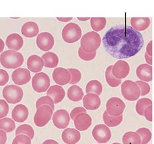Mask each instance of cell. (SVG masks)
Wrapping results in <instances>:
<instances>
[{
    "mask_svg": "<svg viewBox=\"0 0 154 144\" xmlns=\"http://www.w3.org/2000/svg\"><path fill=\"white\" fill-rule=\"evenodd\" d=\"M23 55L18 51L7 50L0 55V63L5 68L16 69L23 63Z\"/></svg>",
    "mask_w": 154,
    "mask_h": 144,
    "instance_id": "obj_2",
    "label": "cell"
},
{
    "mask_svg": "<svg viewBox=\"0 0 154 144\" xmlns=\"http://www.w3.org/2000/svg\"><path fill=\"white\" fill-rule=\"evenodd\" d=\"M67 96L70 101L78 102L83 98L84 93L82 88L77 85H73L68 90Z\"/></svg>",
    "mask_w": 154,
    "mask_h": 144,
    "instance_id": "obj_27",
    "label": "cell"
},
{
    "mask_svg": "<svg viewBox=\"0 0 154 144\" xmlns=\"http://www.w3.org/2000/svg\"><path fill=\"white\" fill-rule=\"evenodd\" d=\"M36 42L40 50L48 51L51 50L54 46V37L51 33L44 32L37 36Z\"/></svg>",
    "mask_w": 154,
    "mask_h": 144,
    "instance_id": "obj_12",
    "label": "cell"
},
{
    "mask_svg": "<svg viewBox=\"0 0 154 144\" xmlns=\"http://www.w3.org/2000/svg\"><path fill=\"white\" fill-rule=\"evenodd\" d=\"M22 34L27 38H33L38 35L39 28L37 23L34 22H27L22 27Z\"/></svg>",
    "mask_w": 154,
    "mask_h": 144,
    "instance_id": "obj_24",
    "label": "cell"
},
{
    "mask_svg": "<svg viewBox=\"0 0 154 144\" xmlns=\"http://www.w3.org/2000/svg\"><path fill=\"white\" fill-rule=\"evenodd\" d=\"M57 20H58L60 22H69L71 20H72V18L70 17V18H57Z\"/></svg>",
    "mask_w": 154,
    "mask_h": 144,
    "instance_id": "obj_50",
    "label": "cell"
},
{
    "mask_svg": "<svg viewBox=\"0 0 154 144\" xmlns=\"http://www.w3.org/2000/svg\"><path fill=\"white\" fill-rule=\"evenodd\" d=\"M121 92L123 97L129 101H136L140 97L139 86L135 82L130 80H127L122 84Z\"/></svg>",
    "mask_w": 154,
    "mask_h": 144,
    "instance_id": "obj_5",
    "label": "cell"
},
{
    "mask_svg": "<svg viewBox=\"0 0 154 144\" xmlns=\"http://www.w3.org/2000/svg\"><path fill=\"white\" fill-rule=\"evenodd\" d=\"M16 136L19 134H24L27 136L31 140L33 139L35 136V131L31 125L27 124H23V125H20L17 130H16Z\"/></svg>",
    "mask_w": 154,
    "mask_h": 144,
    "instance_id": "obj_33",
    "label": "cell"
},
{
    "mask_svg": "<svg viewBox=\"0 0 154 144\" xmlns=\"http://www.w3.org/2000/svg\"><path fill=\"white\" fill-rule=\"evenodd\" d=\"M28 69L33 73L41 71L44 67V62L42 57L38 55H33L28 58L27 61Z\"/></svg>",
    "mask_w": 154,
    "mask_h": 144,
    "instance_id": "obj_23",
    "label": "cell"
},
{
    "mask_svg": "<svg viewBox=\"0 0 154 144\" xmlns=\"http://www.w3.org/2000/svg\"><path fill=\"white\" fill-rule=\"evenodd\" d=\"M63 141L66 144H76L81 139L79 131L72 128H68L64 130L62 133Z\"/></svg>",
    "mask_w": 154,
    "mask_h": 144,
    "instance_id": "obj_18",
    "label": "cell"
},
{
    "mask_svg": "<svg viewBox=\"0 0 154 144\" xmlns=\"http://www.w3.org/2000/svg\"><path fill=\"white\" fill-rule=\"evenodd\" d=\"M102 39L100 35L94 31L85 34L81 40V47L88 53L96 51L101 45Z\"/></svg>",
    "mask_w": 154,
    "mask_h": 144,
    "instance_id": "obj_3",
    "label": "cell"
},
{
    "mask_svg": "<svg viewBox=\"0 0 154 144\" xmlns=\"http://www.w3.org/2000/svg\"><path fill=\"white\" fill-rule=\"evenodd\" d=\"M7 140V134L5 131L0 130V144H5Z\"/></svg>",
    "mask_w": 154,
    "mask_h": 144,
    "instance_id": "obj_46",
    "label": "cell"
},
{
    "mask_svg": "<svg viewBox=\"0 0 154 144\" xmlns=\"http://www.w3.org/2000/svg\"><path fill=\"white\" fill-rule=\"evenodd\" d=\"M103 120L104 123L109 127H114L119 126L123 120V115H120L119 116H110L107 112L104 111L103 114Z\"/></svg>",
    "mask_w": 154,
    "mask_h": 144,
    "instance_id": "obj_28",
    "label": "cell"
},
{
    "mask_svg": "<svg viewBox=\"0 0 154 144\" xmlns=\"http://www.w3.org/2000/svg\"><path fill=\"white\" fill-rule=\"evenodd\" d=\"M122 142L123 144H140L141 139L136 132L129 131L123 135Z\"/></svg>",
    "mask_w": 154,
    "mask_h": 144,
    "instance_id": "obj_30",
    "label": "cell"
},
{
    "mask_svg": "<svg viewBox=\"0 0 154 144\" xmlns=\"http://www.w3.org/2000/svg\"><path fill=\"white\" fill-rule=\"evenodd\" d=\"M92 134L94 139L99 143H107L111 138L110 129L103 124L96 125L92 130Z\"/></svg>",
    "mask_w": 154,
    "mask_h": 144,
    "instance_id": "obj_10",
    "label": "cell"
},
{
    "mask_svg": "<svg viewBox=\"0 0 154 144\" xmlns=\"http://www.w3.org/2000/svg\"><path fill=\"white\" fill-rule=\"evenodd\" d=\"M53 112L51 108L48 105H43L38 108L34 116L35 125L39 127L46 125L51 119Z\"/></svg>",
    "mask_w": 154,
    "mask_h": 144,
    "instance_id": "obj_7",
    "label": "cell"
},
{
    "mask_svg": "<svg viewBox=\"0 0 154 144\" xmlns=\"http://www.w3.org/2000/svg\"><path fill=\"white\" fill-rule=\"evenodd\" d=\"M125 108V103L119 98H111L106 103V111L112 116H119L122 115Z\"/></svg>",
    "mask_w": 154,
    "mask_h": 144,
    "instance_id": "obj_9",
    "label": "cell"
},
{
    "mask_svg": "<svg viewBox=\"0 0 154 144\" xmlns=\"http://www.w3.org/2000/svg\"><path fill=\"white\" fill-rule=\"evenodd\" d=\"M144 58H145L146 61V62L148 64V65L152 66V57L149 56L146 53H145Z\"/></svg>",
    "mask_w": 154,
    "mask_h": 144,
    "instance_id": "obj_48",
    "label": "cell"
},
{
    "mask_svg": "<svg viewBox=\"0 0 154 144\" xmlns=\"http://www.w3.org/2000/svg\"><path fill=\"white\" fill-rule=\"evenodd\" d=\"M75 129L79 131L87 130L92 125V118L87 113H82L77 116L74 119Z\"/></svg>",
    "mask_w": 154,
    "mask_h": 144,
    "instance_id": "obj_16",
    "label": "cell"
},
{
    "mask_svg": "<svg viewBox=\"0 0 154 144\" xmlns=\"http://www.w3.org/2000/svg\"><path fill=\"white\" fill-rule=\"evenodd\" d=\"M9 76L7 72L2 69H0V86H4L9 81Z\"/></svg>",
    "mask_w": 154,
    "mask_h": 144,
    "instance_id": "obj_43",
    "label": "cell"
},
{
    "mask_svg": "<svg viewBox=\"0 0 154 144\" xmlns=\"http://www.w3.org/2000/svg\"><path fill=\"white\" fill-rule=\"evenodd\" d=\"M68 71L70 72L71 75L70 84H71V85H75V84H77L81 81L82 73H81V71L75 68H69L68 69Z\"/></svg>",
    "mask_w": 154,
    "mask_h": 144,
    "instance_id": "obj_38",
    "label": "cell"
},
{
    "mask_svg": "<svg viewBox=\"0 0 154 144\" xmlns=\"http://www.w3.org/2000/svg\"><path fill=\"white\" fill-rule=\"evenodd\" d=\"M103 91L102 83L97 80H92L89 81L86 86V92L93 93L98 95H100Z\"/></svg>",
    "mask_w": 154,
    "mask_h": 144,
    "instance_id": "obj_29",
    "label": "cell"
},
{
    "mask_svg": "<svg viewBox=\"0 0 154 144\" xmlns=\"http://www.w3.org/2000/svg\"><path fill=\"white\" fill-rule=\"evenodd\" d=\"M9 111L8 103L3 99H0V119L7 116Z\"/></svg>",
    "mask_w": 154,
    "mask_h": 144,
    "instance_id": "obj_42",
    "label": "cell"
},
{
    "mask_svg": "<svg viewBox=\"0 0 154 144\" xmlns=\"http://www.w3.org/2000/svg\"><path fill=\"white\" fill-rule=\"evenodd\" d=\"M12 80L17 85H26L31 80L30 71L26 68H20L13 72Z\"/></svg>",
    "mask_w": 154,
    "mask_h": 144,
    "instance_id": "obj_14",
    "label": "cell"
},
{
    "mask_svg": "<svg viewBox=\"0 0 154 144\" xmlns=\"http://www.w3.org/2000/svg\"><path fill=\"white\" fill-rule=\"evenodd\" d=\"M112 144H121V143H117V142H115V143H112Z\"/></svg>",
    "mask_w": 154,
    "mask_h": 144,
    "instance_id": "obj_53",
    "label": "cell"
},
{
    "mask_svg": "<svg viewBox=\"0 0 154 144\" xmlns=\"http://www.w3.org/2000/svg\"><path fill=\"white\" fill-rule=\"evenodd\" d=\"M150 19L147 17L144 18H131V25L133 29L139 32L147 29L150 25Z\"/></svg>",
    "mask_w": 154,
    "mask_h": 144,
    "instance_id": "obj_25",
    "label": "cell"
},
{
    "mask_svg": "<svg viewBox=\"0 0 154 144\" xmlns=\"http://www.w3.org/2000/svg\"><path fill=\"white\" fill-rule=\"evenodd\" d=\"M152 44L153 41H149V42L148 44V45L146 46V53L149 56H150V57L152 56Z\"/></svg>",
    "mask_w": 154,
    "mask_h": 144,
    "instance_id": "obj_47",
    "label": "cell"
},
{
    "mask_svg": "<svg viewBox=\"0 0 154 144\" xmlns=\"http://www.w3.org/2000/svg\"><path fill=\"white\" fill-rule=\"evenodd\" d=\"M16 129V124L13 119L9 118L0 119V130L5 133H11Z\"/></svg>",
    "mask_w": 154,
    "mask_h": 144,
    "instance_id": "obj_32",
    "label": "cell"
},
{
    "mask_svg": "<svg viewBox=\"0 0 154 144\" xmlns=\"http://www.w3.org/2000/svg\"><path fill=\"white\" fill-rule=\"evenodd\" d=\"M83 103L85 109L95 110L100 108L101 105V99L99 98V95L93 93H88L83 98Z\"/></svg>",
    "mask_w": 154,
    "mask_h": 144,
    "instance_id": "obj_17",
    "label": "cell"
},
{
    "mask_svg": "<svg viewBox=\"0 0 154 144\" xmlns=\"http://www.w3.org/2000/svg\"><path fill=\"white\" fill-rule=\"evenodd\" d=\"M44 62V66L48 68H54L57 66L59 64V57L55 53L48 51L42 56Z\"/></svg>",
    "mask_w": 154,
    "mask_h": 144,
    "instance_id": "obj_26",
    "label": "cell"
},
{
    "mask_svg": "<svg viewBox=\"0 0 154 144\" xmlns=\"http://www.w3.org/2000/svg\"><path fill=\"white\" fill-rule=\"evenodd\" d=\"M136 74L141 81L150 82L152 81V66L146 64H140L137 67Z\"/></svg>",
    "mask_w": 154,
    "mask_h": 144,
    "instance_id": "obj_21",
    "label": "cell"
},
{
    "mask_svg": "<svg viewBox=\"0 0 154 144\" xmlns=\"http://www.w3.org/2000/svg\"><path fill=\"white\" fill-rule=\"evenodd\" d=\"M23 45V40L21 35L17 33L11 34L6 39V46L10 50L19 51Z\"/></svg>",
    "mask_w": 154,
    "mask_h": 144,
    "instance_id": "obj_20",
    "label": "cell"
},
{
    "mask_svg": "<svg viewBox=\"0 0 154 144\" xmlns=\"http://www.w3.org/2000/svg\"><path fill=\"white\" fill-rule=\"evenodd\" d=\"M82 113H87V110L85 109V108L81 107V106L75 107L71 111L70 118L72 120H74L77 116L80 114H82Z\"/></svg>",
    "mask_w": 154,
    "mask_h": 144,
    "instance_id": "obj_44",
    "label": "cell"
},
{
    "mask_svg": "<svg viewBox=\"0 0 154 144\" xmlns=\"http://www.w3.org/2000/svg\"><path fill=\"white\" fill-rule=\"evenodd\" d=\"M53 79L55 83L59 85H66L70 83L71 75L68 70L63 68H57L53 72Z\"/></svg>",
    "mask_w": 154,
    "mask_h": 144,
    "instance_id": "obj_15",
    "label": "cell"
},
{
    "mask_svg": "<svg viewBox=\"0 0 154 144\" xmlns=\"http://www.w3.org/2000/svg\"><path fill=\"white\" fill-rule=\"evenodd\" d=\"M47 96L51 98L54 104H57L61 102L65 97V91L64 88L59 85H54L51 86L47 91Z\"/></svg>",
    "mask_w": 154,
    "mask_h": 144,
    "instance_id": "obj_22",
    "label": "cell"
},
{
    "mask_svg": "<svg viewBox=\"0 0 154 144\" xmlns=\"http://www.w3.org/2000/svg\"><path fill=\"white\" fill-rule=\"evenodd\" d=\"M112 66H109L105 71V79L108 85L111 87L116 88L119 86L122 83V80L116 79L112 74Z\"/></svg>",
    "mask_w": 154,
    "mask_h": 144,
    "instance_id": "obj_31",
    "label": "cell"
},
{
    "mask_svg": "<svg viewBox=\"0 0 154 144\" xmlns=\"http://www.w3.org/2000/svg\"><path fill=\"white\" fill-rule=\"evenodd\" d=\"M107 20L105 18H91V26L92 29L95 32L102 31L105 27Z\"/></svg>",
    "mask_w": 154,
    "mask_h": 144,
    "instance_id": "obj_34",
    "label": "cell"
},
{
    "mask_svg": "<svg viewBox=\"0 0 154 144\" xmlns=\"http://www.w3.org/2000/svg\"><path fill=\"white\" fill-rule=\"evenodd\" d=\"M12 144H31V140L26 135L19 134L16 136Z\"/></svg>",
    "mask_w": 154,
    "mask_h": 144,
    "instance_id": "obj_41",
    "label": "cell"
},
{
    "mask_svg": "<svg viewBox=\"0 0 154 144\" xmlns=\"http://www.w3.org/2000/svg\"><path fill=\"white\" fill-rule=\"evenodd\" d=\"M29 116V110L26 106L20 104L16 106L12 111V118L14 121L23 123L26 121Z\"/></svg>",
    "mask_w": 154,
    "mask_h": 144,
    "instance_id": "obj_19",
    "label": "cell"
},
{
    "mask_svg": "<svg viewBox=\"0 0 154 144\" xmlns=\"http://www.w3.org/2000/svg\"><path fill=\"white\" fill-rule=\"evenodd\" d=\"M78 55L80 58H82L83 61H91L94 59L96 56V51L93 52V53H88L85 51H84L82 47L79 48Z\"/></svg>",
    "mask_w": 154,
    "mask_h": 144,
    "instance_id": "obj_39",
    "label": "cell"
},
{
    "mask_svg": "<svg viewBox=\"0 0 154 144\" xmlns=\"http://www.w3.org/2000/svg\"><path fill=\"white\" fill-rule=\"evenodd\" d=\"M3 96L7 103L16 104L22 101L23 96L21 87L17 85H7L3 90Z\"/></svg>",
    "mask_w": 154,
    "mask_h": 144,
    "instance_id": "obj_6",
    "label": "cell"
},
{
    "mask_svg": "<svg viewBox=\"0 0 154 144\" xmlns=\"http://www.w3.org/2000/svg\"><path fill=\"white\" fill-rule=\"evenodd\" d=\"M143 116L148 121L152 122V105L148 106L144 110Z\"/></svg>",
    "mask_w": 154,
    "mask_h": 144,
    "instance_id": "obj_45",
    "label": "cell"
},
{
    "mask_svg": "<svg viewBox=\"0 0 154 144\" xmlns=\"http://www.w3.org/2000/svg\"><path fill=\"white\" fill-rule=\"evenodd\" d=\"M82 31L79 25L75 23L67 24L62 31V37L68 44L75 43L82 37Z\"/></svg>",
    "mask_w": 154,
    "mask_h": 144,
    "instance_id": "obj_4",
    "label": "cell"
},
{
    "mask_svg": "<svg viewBox=\"0 0 154 144\" xmlns=\"http://www.w3.org/2000/svg\"><path fill=\"white\" fill-rule=\"evenodd\" d=\"M104 50L112 57L129 58L137 55L144 46V38L131 26L116 25L110 28L103 38Z\"/></svg>",
    "mask_w": 154,
    "mask_h": 144,
    "instance_id": "obj_1",
    "label": "cell"
},
{
    "mask_svg": "<svg viewBox=\"0 0 154 144\" xmlns=\"http://www.w3.org/2000/svg\"><path fill=\"white\" fill-rule=\"evenodd\" d=\"M79 21H87L88 20H91V18H77Z\"/></svg>",
    "mask_w": 154,
    "mask_h": 144,
    "instance_id": "obj_52",
    "label": "cell"
},
{
    "mask_svg": "<svg viewBox=\"0 0 154 144\" xmlns=\"http://www.w3.org/2000/svg\"><path fill=\"white\" fill-rule=\"evenodd\" d=\"M129 71H130V67L129 64L122 60L117 61L112 67V74L118 79L122 80L128 77Z\"/></svg>",
    "mask_w": 154,
    "mask_h": 144,
    "instance_id": "obj_13",
    "label": "cell"
},
{
    "mask_svg": "<svg viewBox=\"0 0 154 144\" xmlns=\"http://www.w3.org/2000/svg\"><path fill=\"white\" fill-rule=\"evenodd\" d=\"M136 83L139 88L140 95L144 96L149 93V92H150V86H149L147 82L141 81H136Z\"/></svg>",
    "mask_w": 154,
    "mask_h": 144,
    "instance_id": "obj_40",
    "label": "cell"
},
{
    "mask_svg": "<svg viewBox=\"0 0 154 144\" xmlns=\"http://www.w3.org/2000/svg\"><path fill=\"white\" fill-rule=\"evenodd\" d=\"M43 105H48L50 106L52 110L54 111L55 109L54 106V102L53 101V99L50 98L49 96H42V97L40 98L36 103V108H39L40 106Z\"/></svg>",
    "mask_w": 154,
    "mask_h": 144,
    "instance_id": "obj_37",
    "label": "cell"
},
{
    "mask_svg": "<svg viewBox=\"0 0 154 144\" xmlns=\"http://www.w3.org/2000/svg\"><path fill=\"white\" fill-rule=\"evenodd\" d=\"M152 105V101L151 99L148 98H142L137 101L136 104L135 109L138 114L140 116H143L144 110L148 106Z\"/></svg>",
    "mask_w": 154,
    "mask_h": 144,
    "instance_id": "obj_35",
    "label": "cell"
},
{
    "mask_svg": "<svg viewBox=\"0 0 154 144\" xmlns=\"http://www.w3.org/2000/svg\"><path fill=\"white\" fill-rule=\"evenodd\" d=\"M4 47H5V43H4L3 40L2 38H0V53H2V52L3 51Z\"/></svg>",
    "mask_w": 154,
    "mask_h": 144,
    "instance_id": "obj_51",
    "label": "cell"
},
{
    "mask_svg": "<svg viewBox=\"0 0 154 144\" xmlns=\"http://www.w3.org/2000/svg\"><path fill=\"white\" fill-rule=\"evenodd\" d=\"M42 144H59L57 142L54 140L49 139V140H46L44 141Z\"/></svg>",
    "mask_w": 154,
    "mask_h": 144,
    "instance_id": "obj_49",
    "label": "cell"
},
{
    "mask_svg": "<svg viewBox=\"0 0 154 144\" xmlns=\"http://www.w3.org/2000/svg\"><path fill=\"white\" fill-rule=\"evenodd\" d=\"M50 85L49 76L44 72L36 74L32 79V87L38 93L45 92Z\"/></svg>",
    "mask_w": 154,
    "mask_h": 144,
    "instance_id": "obj_8",
    "label": "cell"
},
{
    "mask_svg": "<svg viewBox=\"0 0 154 144\" xmlns=\"http://www.w3.org/2000/svg\"><path fill=\"white\" fill-rule=\"evenodd\" d=\"M136 133L140 136L141 139L140 144H148L152 139V133L147 128H140L139 129Z\"/></svg>",
    "mask_w": 154,
    "mask_h": 144,
    "instance_id": "obj_36",
    "label": "cell"
},
{
    "mask_svg": "<svg viewBox=\"0 0 154 144\" xmlns=\"http://www.w3.org/2000/svg\"><path fill=\"white\" fill-rule=\"evenodd\" d=\"M54 125L57 129H66L70 123V118L68 112L66 110L60 109L57 110L54 114L52 118Z\"/></svg>",
    "mask_w": 154,
    "mask_h": 144,
    "instance_id": "obj_11",
    "label": "cell"
}]
</instances>
